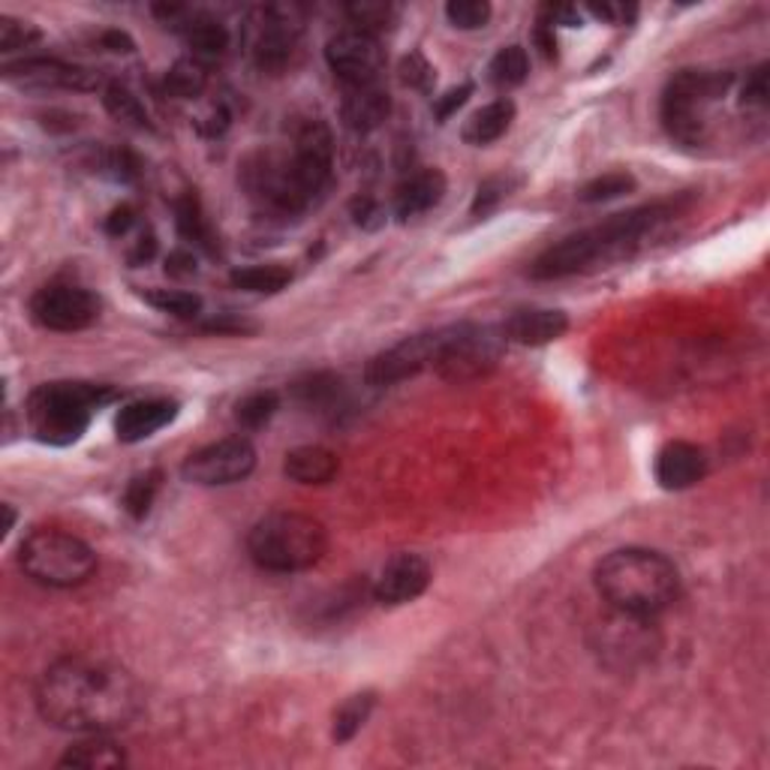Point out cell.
Wrapping results in <instances>:
<instances>
[{
  "label": "cell",
  "instance_id": "cell-1",
  "mask_svg": "<svg viewBox=\"0 0 770 770\" xmlns=\"http://www.w3.org/2000/svg\"><path fill=\"white\" fill-rule=\"evenodd\" d=\"M37 710L54 728L75 735H112L142 710L136 677L118 663L94 656H64L37 684Z\"/></svg>",
  "mask_w": 770,
  "mask_h": 770
},
{
  "label": "cell",
  "instance_id": "cell-2",
  "mask_svg": "<svg viewBox=\"0 0 770 770\" xmlns=\"http://www.w3.org/2000/svg\"><path fill=\"white\" fill-rule=\"evenodd\" d=\"M680 208H684V199H663V202L642 205V208L608 217L605 223L590 226L584 232L548 247L533 262L530 274L535 280H560L629 257L632 250L642 244L644 236H651L653 229H659L672 217L680 215Z\"/></svg>",
  "mask_w": 770,
  "mask_h": 770
},
{
  "label": "cell",
  "instance_id": "cell-3",
  "mask_svg": "<svg viewBox=\"0 0 770 770\" xmlns=\"http://www.w3.org/2000/svg\"><path fill=\"white\" fill-rule=\"evenodd\" d=\"M593 584L623 617L647 621L680 596V572L672 560L651 548H617L596 563Z\"/></svg>",
  "mask_w": 770,
  "mask_h": 770
},
{
  "label": "cell",
  "instance_id": "cell-4",
  "mask_svg": "<svg viewBox=\"0 0 770 770\" xmlns=\"http://www.w3.org/2000/svg\"><path fill=\"white\" fill-rule=\"evenodd\" d=\"M115 388L91 383H45L33 388L28 397V428L40 443L49 446H73L85 437L91 418L108 400H115Z\"/></svg>",
  "mask_w": 770,
  "mask_h": 770
},
{
  "label": "cell",
  "instance_id": "cell-5",
  "mask_svg": "<svg viewBox=\"0 0 770 770\" xmlns=\"http://www.w3.org/2000/svg\"><path fill=\"white\" fill-rule=\"evenodd\" d=\"M329 548L325 527L301 512H271L247 535V554L266 572L292 575L320 563Z\"/></svg>",
  "mask_w": 770,
  "mask_h": 770
},
{
  "label": "cell",
  "instance_id": "cell-6",
  "mask_svg": "<svg viewBox=\"0 0 770 770\" xmlns=\"http://www.w3.org/2000/svg\"><path fill=\"white\" fill-rule=\"evenodd\" d=\"M19 566L43 587L70 590L96 572L94 548L64 530H33L19 548Z\"/></svg>",
  "mask_w": 770,
  "mask_h": 770
},
{
  "label": "cell",
  "instance_id": "cell-7",
  "mask_svg": "<svg viewBox=\"0 0 770 770\" xmlns=\"http://www.w3.org/2000/svg\"><path fill=\"white\" fill-rule=\"evenodd\" d=\"M735 82L726 70H677L663 94V124L680 145H701L707 136L705 108Z\"/></svg>",
  "mask_w": 770,
  "mask_h": 770
},
{
  "label": "cell",
  "instance_id": "cell-8",
  "mask_svg": "<svg viewBox=\"0 0 770 770\" xmlns=\"http://www.w3.org/2000/svg\"><path fill=\"white\" fill-rule=\"evenodd\" d=\"M241 184L253 202L278 217H295L313 205L299 178L292 150H259L241 169Z\"/></svg>",
  "mask_w": 770,
  "mask_h": 770
},
{
  "label": "cell",
  "instance_id": "cell-9",
  "mask_svg": "<svg viewBox=\"0 0 770 770\" xmlns=\"http://www.w3.org/2000/svg\"><path fill=\"white\" fill-rule=\"evenodd\" d=\"M503 329L493 325H449V337L439 353L434 371L449 383H470L479 376H488L503 362L506 353Z\"/></svg>",
  "mask_w": 770,
  "mask_h": 770
},
{
  "label": "cell",
  "instance_id": "cell-10",
  "mask_svg": "<svg viewBox=\"0 0 770 770\" xmlns=\"http://www.w3.org/2000/svg\"><path fill=\"white\" fill-rule=\"evenodd\" d=\"M301 37V10L292 3L257 7L247 19V49L262 73H283Z\"/></svg>",
  "mask_w": 770,
  "mask_h": 770
},
{
  "label": "cell",
  "instance_id": "cell-11",
  "mask_svg": "<svg viewBox=\"0 0 770 770\" xmlns=\"http://www.w3.org/2000/svg\"><path fill=\"white\" fill-rule=\"evenodd\" d=\"M31 320L45 332H85L100 320V299L85 287L52 283L33 292Z\"/></svg>",
  "mask_w": 770,
  "mask_h": 770
},
{
  "label": "cell",
  "instance_id": "cell-12",
  "mask_svg": "<svg viewBox=\"0 0 770 770\" xmlns=\"http://www.w3.org/2000/svg\"><path fill=\"white\" fill-rule=\"evenodd\" d=\"M253 467H257V449L250 446V439L226 437L192 451L190 458L184 460L181 476L190 485L223 488V485L244 481Z\"/></svg>",
  "mask_w": 770,
  "mask_h": 770
},
{
  "label": "cell",
  "instance_id": "cell-13",
  "mask_svg": "<svg viewBox=\"0 0 770 770\" xmlns=\"http://www.w3.org/2000/svg\"><path fill=\"white\" fill-rule=\"evenodd\" d=\"M446 337H449V329L404 337L395 346H388L385 353L371 358L367 371H364V379L371 385H395L409 379V376L422 374V371H428V367L437 364L439 353L446 346Z\"/></svg>",
  "mask_w": 770,
  "mask_h": 770
},
{
  "label": "cell",
  "instance_id": "cell-14",
  "mask_svg": "<svg viewBox=\"0 0 770 770\" xmlns=\"http://www.w3.org/2000/svg\"><path fill=\"white\" fill-rule=\"evenodd\" d=\"M325 61H329L332 73L337 75L346 87L376 85L385 66V52L379 37H371V33L346 28V31L334 33L332 40H329V45H325Z\"/></svg>",
  "mask_w": 770,
  "mask_h": 770
},
{
  "label": "cell",
  "instance_id": "cell-15",
  "mask_svg": "<svg viewBox=\"0 0 770 770\" xmlns=\"http://www.w3.org/2000/svg\"><path fill=\"white\" fill-rule=\"evenodd\" d=\"M292 160L299 169V178L304 184V190L311 192V199L316 202L325 187L332 184L334 175V136L329 124L322 121H308L301 124L292 142Z\"/></svg>",
  "mask_w": 770,
  "mask_h": 770
},
{
  "label": "cell",
  "instance_id": "cell-16",
  "mask_svg": "<svg viewBox=\"0 0 770 770\" xmlns=\"http://www.w3.org/2000/svg\"><path fill=\"white\" fill-rule=\"evenodd\" d=\"M3 79L24 87H40V91H52V87L94 91L100 85V75L96 73H91L85 66L58 61V58H24V61L7 64L3 66Z\"/></svg>",
  "mask_w": 770,
  "mask_h": 770
},
{
  "label": "cell",
  "instance_id": "cell-17",
  "mask_svg": "<svg viewBox=\"0 0 770 770\" xmlns=\"http://www.w3.org/2000/svg\"><path fill=\"white\" fill-rule=\"evenodd\" d=\"M430 563L422 554H395L383 566L374 584V600L379 605H407L430 587Z\"/></svg>",
  "mask_w": 770,
  "mask_h": 770
},
{
  "label": "cell",
  "instance_id": "cell-18",
  "mask_svg": "<svg viewBox=\"0 0 770 770\" xmlns=\"http://www.w3.org/2000/svg\"><path fill=\"white\" fill-rule=\"evenodd\" d=\"M705 449H698L696 443H686V439L665 443L656 460H653V476L665 491H686V488H693V485L705 479Z\"/></svg>",
  "mask_w": 770,
  "mask_h": 770
},
{
  "label": "cell",
  "instance_id": "cell-19",
  "mask_svg": "<svg viewBox=\"0 0 770 770\" xmlns=\"http://www.w3.org/2000/svg\"><path fill=\"white\" fill-rule=\"evenodd\" d=\"M175 418H178V404L169 397L133 400L127 407H121L118 418H115V437L133 446V443L154 437L157 430L169 428Z\"/></svg>",
  "mask_w": 770,
  "mask_h": 770
},
{
  "label": "cell",
  "instance_id": "cell-20",
  "mask_svg": "<svg viewBox=\"0 0 770 770\" xmlns=\"http://www.w3.org/2000/svg\"><path fill=\"white\" fill-rule=\"evenodd\" d=\"M566 332L569 316L551 308H524L503 322L506 341L521 343V346H545V343L560 341Z\"/></svg>",
  "mask_w": 770,
  "mask_h": 770
},
{
  "label": "cell",
  "instance_id": "cell-21",
  "mask_svg": "<svg viewBox=\"0 0 770 770\" xmlns=\"http://www.w3.org/2000/svg\"><path fill=\"white\" fill-rule=\"evenodd\" d=\"M392 115V96L379 85L346 87L341 103V118L353 133H374Z\"/></svg>",
  "mask_w": 770,
  "mask_h": 770
},
{
  "label": "cell",
  "instance_id": "cell-22",
  "mask_svg": "<svg viewBox=\"0 0 770 770\" xmlns=\"http://www.w3.org/2000/svg\"><path fill=\"white\" fill-rule=\"evenodd\" d=\"M446 196V175L439 169H422L409 175L407 181L395 190V215L397 220H413L437 208Z\"/></svg>",
  "mask_w": 770,
  "mask_h": 770
},
{
  "label": "cell",
  "instance_id": "cell-23",
  "mask_svg": "<svg viewBox=\"0 0 770 770\" xmlns=\"http://www.w3.org/2000/svg\"><path fill=\"white\" fill-rule=\"evenodd\" d=\"M341 470V460L325 446H299L287 451L283 458V476L299 485H329Z\"/></svg>",
  "mask_w": 770,
  "mask_h": 770
},
{
  "label": "cell",
  "instance_id": "cell-24",
  "mask_svg": "<svg viewBox=\"0 0 770 770\" xmlns=\"http://www.w3.org/2000/svg\"><path fill=\"white\" fill-rule=\"evenodd\" d=\"M175 226H178V236L184 241H190L192 247H199L208 257H217L220 253V244H217V236L208 217L202 211V202L192 190H184L178 199H175Z\"/></svg>",
  "mask_w": 770,
  "mask_h": 770
},
{
  "label": "cell",
  "instance_id": "cell-25",
  "mask_svg": "<svg viewBox=\"0 0 770 770\" xmlns=\"http://www.w3.org/2000/svg\"><path fill=\"white\" fill-rule=\"evenodd\" d=\"M61 768H85V770H106V768H124L127 756L124 749L108 738V735H85V740H79L66 749L61 761Z\"/></svg>",
  "mask_w": 770,
  "mask_h": 770
},
{
  "label": "cell",
  "instance_id": "cell-26",
  "mask_svg": "<svg viewBox=\"0 0 770 770\" xmlns=\"http://www.w3.org/2000/svg\"><path fill=\"white\" fill-rule=\"evenodd\" d=\"M514 121V103L512 100H493V103H488V106H481L479 112H472L470 121L464 124V142L467 145H476V148H481V145H491V142H497L500 136H506L509 133V127H512Z\"/></svg>",
  "mask_w": 770,
  "mask_h": 770
},
{
  "label": "cell",
  "instance_id": "cell-27",
  "mask_svg": "<svg viewBox=\"0 0 770 770\" xmlns=\"http://www.w3.org/2000/svg\"><path fill=\"white\" fill-rule=\"evenodd\" d=\"M232 287L244 289V292H257V295H274L280 289H287L292 283V268L280 266V262H266V266H247L232 271Z\"/></svg>",
  "mask_w": 770,
  "mask_h": 770
},
{
  "label": "cell",
  "instance_id": "cell-28",
  "mask_svg": "<svg viewBox=\"0 0 770 770\" xmlns=\"http://www.w3.org/2000/svg\"><path fill=\"white\" fill-rule=\"evenodd\" d=\"M187 43L192 49V58L196 61H215V58H223L226 49H229V31L226 24H220L217 19H192L187 24Z\"/></svg>",
  "mask_w": 770,
  "mask_h": 770
},
{
  "label": "cell",
  "instance_id": "cell-29",
  "mask_svg": "<svg viewBox=\"0 0 770 770\" xmlns=\"http://www.w3.org/2000/svg\"><path fill=\"white\" fill-rule=\"evenodd\" d=\"M374 707H376L374 693H355V696L346 698V701L334 710V726H332L334 743H350V740L362 731L364 722L371 719Z\"/></svg>",
  "mask_w": 770,
  "mask_h": 770
},
{
  "label": "cell",
  "instance_id": "cell-30",
  "mask_svg": "<svg viewBox=\"0 0 770 770\" xmlns=\"http://www.w3.org/2000/svg\"><path fill=\"white\" fill-rule=\"evenodd\" d=\"M205 87H208V66L196 58L175 61L163 79V91L175 100H196V96H202Z\"/></svg>",
  "mask_w": 770,
  "mask_h": 770
},
{
  "label": "cell",
  "instance_id": "cell-31",
  "mask_svg": "<svg viewBox=\"0 0 770 770\" xmlns=\"http://www.w3.org/2000/svg\"><path fill=\"white\" fill-rule=\"evenodd\" d=\"M103 106H106L112 118L127 124V127L150 129V118L145 106H142V100L127 85H121V82H108L106 91H103Z\"/></svg>",
  "mask_w": 770,
  "mask_h": 770
},
{
  "label": "cell",
  "instance_id": "cell-32",
  "mask_svg": "<svg viewBox=\"0 0 770 770\" xmlns=\"http://www.w3.org/2000/svg\"><path fill=\"white\" fill-rule=\"evenodd\" d=\"M488 73H491V82L497 87L524 85L527 75H530V54L524 45H506L493 54Z\"/></svg>",
  "mask_w": 770,
  "mask_h": 770
},
{
  "label": "cell",
  "instance_id": "cell-33",
  "mask_svg": "<svg viewBox=\"0 0 770 770\" xmlns=\"http://www.w3.org/2000/svg\"><path fill=\"white\" fill-rule=\"evenodd\" d=\"M145 301L154 311L169 313L175 320H196L202 313V299L196 292H184V289H148Z\"/></svg>",
  "mask_w": 770,
  "mask_h": 770
},
{
  "label": "cell",
  "instance_id": "cell-34",
  "mask_svg": "<svg viewBox=\"0 0 770 770\" xmlns=\"http://www.w3.org/2000/svg\"><path fill=\"white\" fill-rule=\"evenodd\" d=\"M521 184H524L521 175H493V178H488V181H481L476 196H472V208H470L472 217L491 215L493 208L503 202V199H509Z\"/></svg>",
  "mask_w": 770,
  "mask_h": 770
},
{
  "label": "cell",
  "instance_id": "cell-35",
  "mask_svg": "<svg viewBox=\"0 0 770 770\" xmlns=\"http://www.w3.org/2000/svg\"><path fill=\"white\" fill-rule=\"evenodd\" d=\"M635 190V178L629 171H605L600 178H593L590 184L581 187L578 199L587 205H600V202H611V199H621L623 192Z\"/></svg>",
  "mask_w": 770,
  "mask_h": 770
},
{
  "label": "cell",
  "instance_id": "cell-36",
  "mask_svg": "<svg viewBox=\"0 0 770 770\" xmlns=\"http://www.w3.org/2000/svg\"><path fill=\"white\" fill-rule=\"evenodd\" d=\"M160 485H163L160 470H148V472H142V476H136V479L127 485V491H124V509H127L136 521H142V518L150 512L154 500H157Z\"/></svg>",
  "mask_w": 770,
  "mask_h": 770
},
{
  "label": "cell",
  "instance_id": "cell-37",
  "mask_svg": "<svg viewBox=\"0 0 770 770\" xmlns=\"http://www.w3.org/2000/svg\"><path fill=\"white\" fill-rule=\"evenodd\" d=\"M346 15L353 19L355 31L379 37V31L395 28L397 7H392V3H353V7H346Z\"/></svg>",
  "mask_w": 770,
  "mask_h": 770
},
{
  "label": "cell",
  "instance_id": "cell-38",
  "mask_svg": "<svg viewBox=\"0 0 770 770\" xmlns=\"http://www.w3.org/2000/svg\"><path fill=\"white\" fill-rule=\"evenodd\" d=\"M278 409H280L278 392H253V395H247L244 400L238 404L236 418L244 425L247 430H259V428H266Z\"/></svg>",
  "mask_w": 770,
  "mask_h": 770
},
{
  "label": "cell",
  "instance_id": "cell-39",
  "mask_svg": "<svg viewBox=\"0 0 770 770\" xmlns=\"http://www.w3.org/2000/svg\"><path fill=\"white\" fill-rule=\"evenodd\" d=\"M446 15H449L451 28L479 31L491 19V3H485V0H451L446 7Z\"/></svg>",
  "mask_w": 770,
  "mask_h": 770
},
{
  "label": "cell",
  "instance_id": "cell-40",
  "mask_svg": "<svg viewBox=\"0 0 770 770\" xmlns=\"http://www.w3.org/2000/svg\"><path fill=\"white\" fill-rule=\"evenodd\" d=\"M299 397L308 407H332L334 400L341 397V379H334L329 374H316L311 379L299 383Z\"/></svg>",
  "mask_w": 770,
  "mask_h": 770
},
{
  "label": "cell",
  "instance_id": "cell-41",
  "mask_svg": "<svg viewBox=\"0 0 770 770\" xmlns=\"http://www.w3.org/2000/svg\"><path fill=\"white\" fill-rule=\"evenodd\" d=\"M40 40V31L28 22H19L12 15L0 19V52H19Z\"/></svg>",
  "mask_w": 770,
  "mask_h": 770
},
{
  "label": "cell",
  "instance_id": "cell-42",
  "mask_svg": "<svg viewBox=\"0 0 770 770\" xmlns=\"http://www.w3.org/2000/svg\"><path fill=\"white\" fill-rule=\"evenodd\" d=\"M400 82L416 91H430L434 87V66L428 64V58L422 52H409L400 61Z\"/></svg>",
  "mask_w": 770,
  "mask_h": 770
},
{
  "label": "cell",
  "instance_id": "cell-43",
  "mask_svg": "<svg viewBox=\"0 0 770 770\" xmlns=\"http://www.w3.org/2000/svg\"><path fill=\"white\" fill-rule=\"evenodd\" d=\"M472 96V82H464V85L458 87H449L443 96H434V118L439 121V124H446V121L458 112L467 100Z\"/></svg>",
  "mask_w": 770,
  "mask_h": 770
},
{
  "label": "cell",
  "instance_id": "cell-44",
  "mask_svg": "<svg viewBox=\"0 0 770 770\" xmlns=\"http://www.w3.org/2000/svg\"><path fill=\"white\" fill-rule=\"evenodd\" d=\"M740 103L749 108H761L768 103V64L756 66V70L747 75L743 91H740Z\"/></svg>",
  "mask_w": 770,
  "mask_h": 770
},
{
  "label": "cell",
  "instance_id": "cell-45",
  "mask_svg": "<svg viewBox=\"0 0 770 770\" xmlns=\"http://www.w3.org/2000/svg\"><path fill=\"white\" fill-rule=\"evenodd\" d=\"M205 332L253 334L257 332V322H247L244 316H236V313H223V316H217V320L205 322Z\"/></svg>",
  "mask_w": 770,
  "mask_h": 770
},
{
  "label": "cell",
  "instance_id": "cell-46",
  "mask_svg": "<svg viewBox=\"0 0 770 770\" xmlns=\"http://www.w3.org/2000/svg\"><path fill=\"white\" fill-rule=\"evenodd\" d=\"M133 223H136V208H133V205H121V208H115V211L106 217V232L112 238H121L127 236L129 229H133Z\"/></svg>",
  "mask_w": 770,
  "mask_h": 770
},
{
  "label": "cell",
  "instance_id": "cell-47",
  "mask_svg": "<svg viewBox=\"0 0 770 770\" xmlns=\"http://www.w3.org/2000/svg\"><path fill=\"white\" fill-rule=\"evenodd\" d=\"M166 274L169 278H192L196 274V257L192 250H171L166 259Z\"/></svg>",
  "mask_w": 770,
  "mask_h": 770
},
{
  "label": "cell",
  "instance_id": "cell-48",
  "mask_svg": "<svg viewBox=\"0 0 770 770\" xmlns=\"http://www.w3.org/2000/svg\"><path fill=\"white\" fill-rule=\"evenodd\" d=\"M533 43L539 45V52L545 58H556V37H554V24H548L545 19L535 24L533 31Z\"/></svg>",
  "mask_w": 770,
  "mask_h": 770
},
{
  "label": "cell",
  "instance_id": "cell-49",
  "mask_svg": "<svg viewBox=\"0 0 770 770\" xmlns=\"http://www.w3.org/2000/svg\"><path fill=\"white\" fill-rule=\"evenodd\" d=\"M353 215H355V223L362 226H379L383 220V211H379V205L374 202V199H358V202L353 205Z\"/></svg>",
  "mask_w": 770,
  "mask_h": 770
},
{
  "label": "cell",
  "instance_id": "cell-50",
  "mask_svg": "<svg viewBox=\"0 0 770 770\" xmlns=\"http://www.w3.org/2000/svg\"><path fill=\"white\" fill-rule=\"evenodd\" d=\"M154 253H157V238L150 236V232H145V236L136 241V247H133L129 262H133V266H145V262H150V259H154Z\"/></svg>",
  "mask_w": 770,
  "mask_h": 770
},
{
  "label": "cell",
  "instance_id": "cell-51",
  "mask_svg": "<svg viewBox=\"0 0 770 770\" xmlns=\"http://www.w3.org/2000/svg\"><path fill=\"white\" fill-rule=\"evenodd\" d=\"M226 127H229V112H226L223 106L211 108V115L199 124V129H202L205 136H220Z\"/></svg>",
  "mask_w": 770,
  "mask_h": 770
},
{
  "label": "cell",
  "instance_id": "cell-52",
  "mask_svg": "<svg viewBox=\"0 0 770 770\" xmlns=\"http://www.w3.org/2000/svg\"><path fill=\"white\" fill-rule=\"evenodd\" d=\"M587 10L593 12L596 19H602V22H614V24L623 22V19L629 15V10H626V7H621V3H602V7L600 3H590Z\"/></svg>",
  "mask_w": 770,
  "mask_h": 770
},
{
  "label": "cell",
  "instance_id": "cell-53",
  "mask_svg": "<svg viewBox=\"0 0 770 770\" xmlns=\"http://www.w3.org/2000/svg\"><path fill=\"white\" fill-rule=\"evenodd\" d=\"M100 43L106 45V49H112V52H133V49H136L133 40H129L124 31H106L100 37Z\"/></svg>",
  "mask_w": 770,
  "mask_h": 770
},
{
  "label": "cell",
  "instance_id": "cell-54",
  "mask_svg": "<svg viewBox=\"0 0 770 770\" xmlns=\"http://www.w3.org/2000/svg\"><path fill=\"white\" fill-rule=\"evenodd\" d=\"M3 512H7V527H3V535H7L12 530V524H15V512H12L10 503L3 506Z\"/></svg>",
  "mask_w": 770,
  "mask_h": 770
}]
</instances>
